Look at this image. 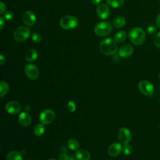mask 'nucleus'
I'll return each mask as SVG.
<instances>
[{
    "mask_svg": "<svg viewBox=\"0 0 160 160\" xmlns=\"http://www.w3.org/2000/svg\"><path fill=\"white\" fill-rule=\"evenodd\" d=\"M159 5H160V1H159Z\"/></svg>",
    "mask_w": 160,
    "mask_h": 160,
    "instance_id": "a19ab883",
    "label": "nucleus"
},
{
    "mask_svg": "<svg viewBox=\"0 0 160 160\" xmlns=\"http://www.w3.org/2000/svg\"><path fill=\"white\" fill-rule=\"evenodd\" d=\"M96 12L98 16L101 19L104 20L109 18L110 14V10L107 5L104 4H101L98 6L96 9Z\"/></svg>",
    "mask_w": 160,
    "mask_h": 160,
    "instance_id": "f8f14e48",
    "label": "nucleus"
},
{
    "mask_svg": "<svg viewBox=\"0 0 160 160\" xmlns=\"http://www.w3.org/2000/svg\"><path fill=\"white\" fill-rule=\"evenodd\" d=\"M22 19L24 24L28 26H32L36 21V16L35 14L31 11H25L22 14Z\"/></svg>",
    "mask_w": 160,
    "mask_h": 160,
    "instance_id": "9b49d317",
    "label": "nucleus"
},
{
    "mask_svg": "<svg viewBox=\"0 0 160 160\" xmlns=\"http://www.w3.org/2000/svg\"><path fill=\"white\" fill-rule=\"evenodd\" d=\"M19 124L22 127H28L31 123V116L28 112H21L18 118Z\"/></svg>",
    "mask_w": 160,
    "mask_h": 160,
    "instance_id": "4468645a",
    "label": "nucleus"
},
{
    "mask_svg": "<svg viewBox=\"0 0 160 160\" xmlns=\"http://www.w3.org/2000/svg\"><path fill=\"white\" fill-rule=\"evenodd\" d=\"M47 160H56V159H47Z\"/></svg>",
    "mask_w": 160,
    "mask_h": 160,
    "instance_id": "58836bf2",
    "label": "nucleus"
},
{
    "mask_svg": "<svg viewBox=\"0 0 160 160\" xmlns=\"http://www.w3.org/2000/svg\"><path fill=\"white\" fill-rule=\"evenodd\" d=\"M112 26L109 21H102L98 23L94 29V31L98 36H106L111 33Z\"/></svg>",
    "mask_w": 160,
    "mask_h": 160,
    "instance_id": "20e7f679",
    "label": "nucleus"
},
{
    "mask_svg": "<svg viewBox=\"0 0 160 160\" xmlns=\"http://www.w3.org/2000/svg\"><path fill=\"white\" fill-rule=\"evenodd\" d=\"M91 2L94 4V5H99V3L101 2V0H90Z\"/></svg>",
    "mask_w": 160,
    "mask_h": 160,
    "instance_id": "c9c22d12",
    "label": "nucleus"
},
{
    "mask_svg": "<svg viewBox=\"0 0 160 160\" xmlns=\"http://www.w3.org/2000/svg\"><path fill=\"white\" fill-rule=\"evenodd\" d=\"M128 37L133 44L139 46L144 42L146 39V33L141 28H133L129 31Z\"/></svg>",
    "mask_w": 160,
    "mask_h": 160,
    "instance_id": "f03ea898",
    "label": "nucleus"
},
{
    "mask_svg": "<svg viewBox=\"0 0 160 160\" xmlns=\"http://www.w3.org/2000/svg\"><path fill=\"white\" fill-rule=\"evenodd\" d=\"M99 49L101 52L104 55H114L118 51V45L115 40L111 38H106L101 42Z\"/></svg>",
    "mask_w": 160,
    "mask_h": 160,
    "instance_id": "f257e3e1",
    "label": "nucleus"
},
{
    "mask_svg": "<svg viewBox=\"0 0 160 160\" xmlns=\"http://www.w3.org/2000/svg\"><path fill=\"white\" fill-rule=\"evenodd\" d=\"M38 57V51L34 49H31L27 51L25 54V59L28 62H33Z\"/></svg>",
    "mask_w": 160,
    "mask_h": 160,
    "instance_id": "f3484780",
    "label": "nucleus"
},
{
    "mask_svg": "<svg viewBox=\"0 0 160 160\" xmlns=\"http://www.w3.org/2000/svg\"><path fill=\"white\" fill-rule=\"evenodd\" d=\"M31 109V106L29 104H27L24 106V110H26V112H28Z\"/></svg>",
    "mask_w": 160,
    "mask_h": 160,
    "instance_id": "e433bc0d",
    "label": "nucleus"
},
{
    "mask_svg": "<svg viewBox=\"0 0 160 160\" xmlns=\"http://www.w3.org/2000/svg\"><path fill=\"white\" fill-rule=\"evenodd\" d=\"M56 119V114L51 109H45L39 115V121L43 124H50Z\"/></svg>",
    "mask_w": 160,
    "mask_h": 160,
    "instance_id": "423d86ee",
    "label": "nucleus"
},
{
    "mask_svg": "<svg viewBox=\"0 0 160 160\" xmlns=\"http://www.w3.org/2000/svg\"><path fill=\"white\" fill-rule=\"evenodd\" d=\"M159 79H160V72H159Z\"/></svg>",
    "mask_w": 160,
    "mask_h": 160,
    "instance_id": "ea45409f",
    "label": "nucleus"
},
{
    "mask_svg": "<svg viewBox=\"0 0 160 160\" xmlns=\"http://www.w3.org/2000/svg\"><path fill=\"white\" fill-rule=\"evenodd\" d=\"M5 25V22H4V18H2V16L0 17V29L2 30Z\"/></svg>",
    "mask_w": 160,
    "mask_h": 160,
    "instance_id": "473e14b6",
    "label": "nucleus"
},
{
    "mask_svg": "<svg viewBox=\"0 0 160 160\" xmlns=\"http://www.w3.org/2000/svg\"><path fill=\"white\" fill-rule=\"evenodd\" d=\"M9 89L8 84L5 81H1L0 82V96L2 98L5 95L7 94Z\"/></svg>",
    "mask_w": 160,
    "mask_h": 160,
    "instance_id": "5701e85b",
    "label": "nucleus"
},
{
    "mask_svg": "<svg viewBox=\"0 0 160 160\" xmlns=\"http://www.w3.org/2000/svg\"><path fill=\"white\" fill-rule=\"evenodd\" d=\"M79 21L76 17L71 15H66L62 17L59 21L60 26L67 30L73 29L78 26Z\"/></svg>",
    "mask_w": 160,
    "mask_h": 160,
    "instance_id": "7ed1b4c3",
    "label": "nucleus"
},
{
    "mask_svg": "<svg viewBox=\"0 0 160 160\" xmlns=\"http://www.w3.org/2000/svg\"><path fill=\"white\" fill-rule=\"evenodd\" d=\"M118 138L121 143L128 144L132 139V134L128 128H121L118 131Z\"/></svg>",
    "mask_w": 160,
    "mask_h": 160,
    "instance_id": "1a4fd4ad",
    "label": "nucleus"
},
{
    "mask_svg": "<svg viewBox=\"0 0 160 160\" xmlns=\"http://www.w3.org/2000/svg\"><path fill=\"white\" fill-rule=\"evenodd\" d=\"M75 158L78 160H89L90 153L85 149H78L75 152Z\"/></svg>",
    "mask_w": 160,
    "mask_h": 160,
    "instance_id": "dca6fc26",
    "label": "nucleus"
},
{
    "mask_svg": "<svg viewBox=\"0 0 160 160\" xmlns=\"http://www.w3.org/2000/svg\"><path fill=\"white\" fill-rule=\"evenodd\" d=\"M13 18H14V13L11 11H8L4 14V18L7 21H11L13 19Z\"/></svg>",
    "mask_w": 160,
    "mask_h": 160,
    "instance_id": "cd10ccee",
    "label": "nucleus"
},
{
    "mask_svg": "<svg viewBox=\"0 0 160 160\" xmlns=\"http://www.w3.org/2000/svg\"><path fill=\"white\" fill-rule=\"evenodd\" d=\"M127 37V33L124 31H118L114 35V40L117 42H122L125 41Z\"/></svg>",
    "mask_w": 160,
    "mask_h": 160,
    "instance_id": "aec40b11",
    "label": "nucleus"
},
{
    "mask_svg": "<svg viewBox=\"0 0 160 160\" xmlns=\"http://www.w3.org/2000/svg\"><path fill=\"white\" fill-rule=\"evenodd\" d=\"M7 160H22V154L17 151H11L6 156Z\"/></svg>",
    "mask_w": 160,
    "mask_h": 160,
    "instance_id": "6ab92c4d",
    "label": "nucleus"
},
{
    "mask_svg": "<svg viewBox=\"0 0 160 160\" xmlns=\"http://www.w3.org/2000/svg\"><path fill=\"white\" fill-rule=\"evenodd\" d=\"M31 31L29 29L25 26L17 27L13 32L14 39L18 42H23L29 38Z\"/></svg>",
    "mask_w": 160,
    "mask_h": 160,
    "instance_id": "39448f33",
    "label": "nucleus"
},
{
    "mask_svg": "<svg viewBox=\"0 0 160 160\" xmlns=\"http://www.w3.org/2000/svg\"><path fill=\"white\" fill-rule=\"evenodd\" d=\"M5 10H6V6L4 4V2L1 1L0 2V14H2L5 12Z\"/></svg>",
    "mask_w": 160,
    "mask_h": 160,
    "instance_id": "2f4dec72",
    "label": "nucleus"
},
{
    "mask_svg": "<svg viewBox=\"0 0 160 160\" xmlns=\"http://www.w3.org/2000/svg\"><path fill=\"white\" fill-rule=\"evenodd\" d=\"M59 160H70V157L66 153L62 152L59 156Z\"/></svg>",
    "mask_w": 160,
    "mask_h": 160,
    "instance_id": "7c9ffc66",
    "label": "nucleus"
},
{
    "mask_svg": "<svg viewBox=\"0 0 160 160\" xmlns=\"http://www.w3.org/2000/svg\"><path fill=\"white\" fill-rule=\"evenodd\" d=\"M124 0H106L107 4L112 8H118L122 6Z\"/></svg>",
    "mask_w": 160,
    "mask_h": 160,
    "instance_id": "412c9836",
    "label": "nucleus"
},
{
    "mask_svg": "<svg viewBox=\"0 0 160 160\" xmlns=\"http://www.w3.org/2000/svg\"><path fill=\"white\" fill-rule=\"evenodd\" d=\"M119 54L117 55V54H114V56H113V60H114V61H118V60H119Z\"/></svg>",
    "mask_w": 160,
    "mask_h": 160,
    "instance_id": "4c0bfd02",
    "label": "nucleus"
},
{
    "mask_svg": "<svg viewBox=\"0 0 160 160\" xmlns=\"http://www.w3.org/2000/svg\"><path fill=\"white\" fill-rule=\"evenodd\" d=\"M157 26L154 24H150L146 28V31L149 34H153L157 31Z\"/></svg>",
    "mask_w": 160,
    "mask_h": 160,
    "instance_id": "a878e982",
    "label": "nucleus"
},
{
    "mask_svg": "<svg viewBox=\"0 0 160 160\" xmlns=\"http://www.w3.org/2000/svg\"><path fill=\"white\" fill-rule=\"evenodd\" d=\"M6 62V58L3 54L0 55V64L3 65Z\"/></svg>",
    "mask_w": 160,
    "mask_h": 160,
    "instance_id": "f704fd0d",
    "label": "nucleus"
},
{
    "mask_svg": "<svg viewBox=\"0 0 160 160\" xmlns=\"http://www.w3.org/2000/svg\"><path fill=\"white\" fill-rule=\"evenodd\" d=\"M24 72L27 77L31 80H36L39 76V70L36 65L28 64L24 66Z\"/></svg>",
    "mask_w": 160,
    "mask_h": 160,
    "instance_id": "0eeeda50",
    "label": "nucleus"
},
{
    "mask_svg": "<svg viewBox=\"0 0 160 160\" xmlns=\"http://www.w3.org/2000/svg\"><path fill=\"white\" fill-rule=\"evenodd\" d=\"M31 39L35 43H39L42 40V36L40 33L33 32L31 34Z\"/></svg>",
    "mask_w": 160,
    "mask_h": 160,
    "instance_id": "393cba45",
    "label": "nucleus"
},
{
    "mask_svg": "<svg viewBox=\"0 0 160 160\" xmlns=\"http://www.w3.org/2000/svg\"><path fill=\"white\" fill-rule=\"evenodd\" d=\"M122 151V147L119 142H114L111 144L108 148V153L112 157L117 156Z\"/></svg>",
    "mask_w": 160,
    "mask_h": 160,
    "instance_id": "2eb2a0df",
    "label": "nucleus"
},
{
    "mask_svg": "<svg viewBox=\"0 0 160 160\" xmlns=\"http://www.w3.org/2000/svg\"><path fill=\"white\" fill-rule=\"evenodd\" d=\"M4 108L8 113L11 114H16L19 112L20 110L21 109V106L18 102L12 101L7 102Z\"/></svg>",
    "mask_w": 160,
    "mask_h": 160,
    "instance_id": "9d476101",
    "label": "nucleus"
},
{
    "mask_svg": "<svg viewBox=\"0 0 160 160\" xmlns=\"http://www.w3.org/2000/svg\"><path fill=\"white\" fill-rule=\"evenodd\" d=\"M68 146L72 151H77L79 148V143L76 139L71 138L68 141Z\"/></svg>",
    "mask_w": 160,
    "mask_h": 160,
    "instance_id": "4be33fe9",
    "label": "nucleus"
},
{
    "mask_svg": "<svg viewBox=\"0 0 160 160\" xmlns=\"http://www.w3.org/2000/svg\"><path fill=\"white\" fill-rule=\"evenodd\" d=\"M126 23V20L123 16H117L112 21L113 26L116 28H121L125 26Z\"/></svg>",
    "mask_w": 160,
    "mask_h": 160,
    "instance_id": "a211bd4d",
    "label": "nucleus"
},
{
    "mask_svg": "<svg viewBox=\"0 0 160 160\" xmlns=\"http://www.w3.org/2000/svg\"><path fill=\"white\" fill-rule=\"evenodd\" d=\"M45 131V128L43 124H38L34 127V134L37 136H40L44 134Z\"/></svg>",
    "mask_w": 160,
    "mask_h": 160,
    "instance_id": "b1692460",
    "label": "nucleus"
},
{
    "mask_svg": "<svg viewBox=\"0 0 160 160\" xmlns=\"http://www.w3.org/2000/svg\"><path fill=\"white\" fill-rule=\"evenodd\" d=\"M68 109L70 112H73L76 110V104L73 101H69L68 102Z\"/></svg>",
    "mask_w": 160,
    "mask_h": 160,
    "instance_id": "c85d7f7f",
    "label": "nucleus"
},
{
    "mask_svg": "<svg viewBox=\"0 0 160 160\" xmlns=\"http://www.w3.org/2000/svg\"><path fill=\"white\" fill-rule=\"evenodd\" d=\"M138 88L140 92L145 96H150L154 92L153 85L147 80H142L138 84Z\"/></svg>",
    "mask_w": 160,
    "mask_h": 160,
    "instance_id": "6e6552de",
    "label": "nucleus"
},
{
    "mask_svg": "<svg viewBox=\"0 0 160 160\" xmlns=\"http://www.w3.org/2000/svg\"><path fill=\"white\" fill-rule=\"evenodd\" d=\"M122 151L125 155H129L132 152V148L129 144H125L122 147Z\"/></svg>",
    "mask_w": 160,
    "mask_h": 160,
    "instance_id": "bb28decb",
    "label": "nucleus"
},
{
    "mask_svg": "<svg viewBox=\"0 0 160 160\" xmlns=\"http://www.w3.org/2000/svg\"><path fill=\"white\" fill-rule=\"evenodd\" d=\"M154 42L158 48H160V31L154 36Z\"/></svg>",
    "mask_w": 160,
    "mask_h": 160,
    "instance_id": "c756f323",
    "label": "nucleus"
},
{
    "mask_svg": "<svg viewBox=\"0 0 160 160\" xmlns=\"http://www.w3.org/2000/svg\"><path fill=\"white\" fill-rule=\"evenodd\" d=\"M156 25L157 27L160 29V13L157 16L156 19Z\"/></svg>",
    "mask_w": 160,
    "mask_h": 160,
    "instance_id": "72a5a7b5",
    "label": "nucleus"
},
{
    "mask_svg": "<svg viewBox=\"0 0 160 160\" xmlns=\"http://www.w3.org/2000/svg\"><path fill=\"white\" fill-rule=\"evenodd\" d=\"M134 51L133 47L129 44L122 45L118 50V54L121 58H128L132 55Z\"/></svg>",
    "mask_w": 160,
    "mask_h": 160,
    "instance_id": "ddd939ff",
    "label": "nucleus"
}]
</instances>
